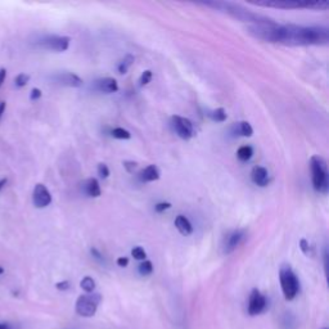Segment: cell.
<instances>
[{
    "label": "cell",
    "mask_w": 329,
    "mask_h": 329,
    "mask_svg": "<svg viewBox=\"0 0 329 329\" xmlns=\"http://www.w3.org/2000/svg\"><path fill=\"white\" fill-rule=\"evenodd\" d=\"M124 166H125V169L128 170V173H134V170H135L136 168H138V163L136 162H133V161H125L124 162Z\"/></svg>",
    "instance_id": "1f68e13d"
},
{
    "label": "cell",
    "mask_w": 329,
    "mask_h": 329,
    "mask_svg": "<svg viewBox=\"0 0 329 329\" xmlns=\"http://www.w3.org/2000/svg\"><path fill=\"white\" fill-rule=\"evenodd\" d=\"M55 287H57V290H59V291H67L68 288H70V283L68 282H59V283H57V285H55Z\"/></svg>",
    "instance_id": "836d02e7"
},
{
    "label": "cell",
    "mask_w": 329,
    "mask_h": 329,
    "mask_svg": "<svg viewBox=\"0 0 329 329\" xmlns=\"http://www.w3.org/2000/svg\"><path fill=\"white\" fill-rule=\"evenodd\" d=\"M92 255H93V256H95V259H97V260H100V261L103 260L102 259V255H100L99 252H98L95 249H92Z\"/></svg>",
    "instance_id": "8d00e7d4"
},
{
    "label": "cell",
    "mask_w": 329,
    "mask_h": 329,
    "mask_svg": "<svg viewBox=\"0 0 329 329\" xmlns=\"http://www.w3.org/2000/svg\"><path fill=\"white\" fill-rule=\"evenodd\" d=\"M98 174H99L100 178H103V179L108 178V175H110V170H108L107 164L106 163L98 164Z\"/></svg>",
    "instance_id": "f546056e"
},
{
    "label": "cell",
    "mask_w": 329,
    "mask_h": 329,
    "mask_svg": "<svg viewBox=\"0 0 329 329\" xmlns=\"http://www.w3.org/2000/svg\"><path fill=\"white\" fill-rule=\"evenodd\" d=\"M112 136L116 139H130L131 134L122 128H116L112 130Z\"/></svg>",
    "instance_id": "d4e9b609"
},
{
    "label": "cell",
    "mask_w": 329,
    "mask_h": 329,
    "mask_svg": "<svg viewBox=\"0 0 329 329\" xmlns=\"http://www.w3.org/2000/svg\"><path fill=\"white\" fill-rule=\"evenodd\" d=\"M254 156V149L251 146H243L237 151V157L242 162H247Z\"/></svg>",
    "instance_id": "ffe728a7"
},
{
    "label": "cell",
    "mask_w": 329,
    "mask_h": 329,
    "mask_svg": "<svg viewBox=\"0 0 329 329\" xmlns=\"http://www.w3.org/2000/svg\"><path fill=\"white\" fill-rule=\"evenodd\" d=\"M209 116L216 122H224L227 120V112H225L224 108H216L211 113H209Z\"/></svg>",
    "instance_id": "603a6c76"
},
{
    "label": "cell",
    "mask_w": 329,
    "mask_h": 329,
    "mask_svg": "<svg viewBox=\"0 0 329 329\" xmlns=\"http://www.w3.org/2000/svg\"><path fill=\"white\" fill-rule=\"evenodd\" d=\"M204 6L212 7V8L217 9V11L225 12V13L230 14L234 18L239 19L242 22H254V25H266V24H273L274 21L266 18V17H262L260 14L252 13V12L247 11V9L242 8L240 6H237V4L232 3H219V2H207V3H203Z\"/></svg>",
    "instance_id": "7a4b0ae2"
},
{
    "label": "cell",
    "mask_w": 329,
    "mask_h": 329,
    "mask_svg": "<svg viewBox=\"0 0 329 329\" xmlns=\"http://www.w3.org/2000/svg\"><path fill=\"white\" fill-rule=\"evenodd\" d=\"M268 307V298L260 292L259 290H252L251 295H250V300H249V314L251 316H256L260 315L261 313H264Z\"/></svg>",
    "instance_id": "9c48e42d"
},
{
    "label": "cell",
    "mask_w": 329,
    "mask_h": 329,
    "mask_svg": "<svg viewBox=\"0 0 329 329\" xmlns=\"http://www.w3.org/2000/svg\"><path fill=\"white\" fill-rule=\"evenodd\" d=\"M29 81H30V75H26V73H19V75H17L16 78H14V84H16V87L18 88H24L29 84Z\"/></svg>",
    "instance_id": "484cf974"
},
{
    "label": "cell",
    "mask_w": 329,
    "mask_h": 329,
    "mask_svg": "<svg viewBox=\"0 0 329 329\" xmlns=\"http://www.w3.org/2000/svg\"><path fill=\"white\" fill-rule=\"evenodd\" d=\"M95 88H97V90H99V92L110 94V93L117 92L118 84H117V81H116V78L105 77V78H100V80L95 81Z\"/></svg>",
    "instance_id": "4fadbf2b"
},
{
    "label": "cell",
    "mask_w": 329,
    "mask_h": 329,
    "mask_svg": "<svg viewBox=\"0 0 329 329\" xmlns=\"http://www.w3.org/2000/svg\"><path fill=\"white\" fill-rule=\"evenodd\" d=\"M71 39L67 36H57V35H49L37 42V44L42 48L48 50H54V52H65L70 47Z\"/></svg>",
    "instance_id": "52a82bcc"
},
{
    "label": "cell",
    "mask_w": 329,
    "mask_h": 329,
    "mask_svg": "<svg viewBox=\"0 0 329 329\" xmlns=\"http://www.w3.org/2000/svg\"><path fill=\"white\" fill-rule=\"evenodd\" d=\"M7 183H8V179H7V178L0 179V191H2V189L4 188V186H6Z\"/></svg>",
    "instance_id": "f35d334b"
},
{
    "label": "cell",
    "mask_w": 329,
    "mask_h": 329,
    "mask_svg": "<svg viewBox=\"0 0 329 329\" xmlns=\"http://www.w3.org/2000/svg\"><path fill=\"white\" fill-rule=\"evenodd\" d=\"M321 329H328V328H321Z\"/></svg>",
    "instance_id": "b9f144b4"
},
{
    "label": "cell",
    "mask_w": 329,
    "mask_h": 329,
    "mask_svg": "<svg viewBox=\"0 0 329 329\" xmlns=\"http://www.w3.org/2000/svg\"><path fill=\"white\" fill-rule=\"evenodd\" d=\"M171 204L169 203V202H159V203H157L156 206H154V210H156V212L161 214V212L166 211V210H169Z\"/></svg>",
    "instance_id": "4dcf8cb0"
},
{
    "label": "cell",
    "mask_w": 329,
    "mask_h": 329,
    "mask_svg": "<svg viewBox=\"0 0 329 329\" xmlns=\"http://www.w3.org/2000/svg\"><path fill=\"white\" fill-rule=\"evenodd\" d=\"M139 179H140V181H143V183L158 180L159 179L158 168H157L156 164H149V166H147L144 170H141L140 173H139Z\"/></svg>",
    "instance_id": "9a60e30c"
},
{
    "label": "cell",
    "mask_w": 329,
    "mask_h": 329,
    "mask_svg": "<svg viewBox=\"0 0 329 329\" xmlns=\"http://www.w3.org/2000/svg\"><path fill=\"white\" fill-rule=\"evenodd\" d=\"M251 179L256 186L266 187L269 183V173L262 166H255L251 171Z\"/></svg>",
    "instance_id": "5bb4252c"
},
{
    "label": "cell",
    "mask_w": 329,
    "mask_h": 329,
    "mask_svg": "<svg viewBox=\"0 0 329 329\" xmlns=\"http://www.w3.org/2000/svg\"><path fill=\"white\" fill-rule=\"evenodd\" d=\"M40 97H42V90L37 89V88H35V89L31 90V95H30V99L36 100V99H39Z\"/></svg>",
    "instance_id": "d6a6232c"
},
{
    "label": "cell",
    "mask_w": 329,
    "mask_h": 329,
    "mask_svg": "<svg viewBox=\"0 0 329 329\" xmlns=\"http://www.w3.org/2000/svg\"><path fill=\"white\" fill-rule=\"evenodd\" d=\"M310 169L314 189L319 193H326L329 188V179L325 159L320 156H313L310 159Z\"/></svg>",
    "instance_id": "3957f363"
},
{
    "label": "cell",
    "mask_w": 329,
    "mask_h": 329,
    "mask_svg": "<svg viewBox=\"0 0 329 329\" xmlns=\"http://www.w3.org/2000/svg\"><path fill=\"white\" fill-rule=\"evenodd\" d=\"M32 202L36 209H44L52 202V194L44 184H36L32 193Z\"/></svg>",
    "instance_id": "30bf717a"
},
{
    "label": "cell",
    "mask_w": 329,
    "mask_h": 329,
    "mask_svg": "<svg viewBox=\"0 0 329 329\" xmlns=\"http://www.w3.org/2000/svg\"><path fill=\"white\" fill-rule=\"evenodd\" d=\"M171 125H173L174 131L180 136L184 140H188L192 136L194 135V129L193 124H192L191 120L186 117H181V116H173L171 118Z\"/></svg>",
    "instance_id": "ba28073f"
},
{
    "label": "cell",
    "mask_w": 329,
    "mask_h": 329,
    "mask_svg": "<svg viewBox=\"0 0 329 329\" xmlns=\"http://www.w3.org/2000/svg\"><path fill=\"white\" fill-rule=\"evenodd\" d=\"M138 269L141 275L147 277V275H151L152 272H153V265H152V262L148 261V260H144V261L139 265Z\"/></svg>",
    "instance_id": "cb8c5ba5"
},
{
    "label": "cell",
    "mask_w": 329,
    "mask_h": 329,
    "mask_svg": "<svg viewBox=\"0 0 329 329\" xmlns=\"http://www.w3.org/2000/svg\"><path fill=\"white\" fill-rule=\"evenodd\" d=\"M0 329H12V328H11V325H9V324L0 323Z\"/></svg>",
    "instance_id": "ab89813d"
},
{
    "label": "cell",
    "mask_w": 329,
    "mask_h": 329,
    "mask_svg": "<svg viewBox=\"0 0 329 329\" xmlns=\"http://www.w3.org/2000/svg\"><path fill=\"white\" fill-rule=\"evenodd\" d=\"M300 247H301V251H302L306 256H313V247H310V244H309L307 240L301 239Z\"/></svg>",
    "instance_id": "83f0119b"
},
{
    "label": "cell",
    "mask_w": 329,
    "mask_h": 329,
    "mask_svg": "<svg viewBox=\"0 0 329 329\" xmlns=\"http://www.w3.org/2000/svg\"><path fill=\"white\" fill-rule=\"evenodd\" d=\"M175 227L176 229L180 232V234L183 235H191L193 233V227H192L191 221L188 220V217H186L184 215H179L175 219Z\"/></svg>",
    "instance_id": "e0dca14e"
},
{
    "label": "cell",
    "mask_w": 329,
    "mask_h": 329,
    "mask_svg": "<svg viewBox=\"0 0 329 329\" xmlns=\"http://www.w3.org/2000/svg\"><path fill=\"white\" fill-rule=\"evenodd\" d=\"M249 34L268 43L284 45H325L329 42V30L323 26L297 25H252Z\"/></svg>",
    "instance_id": "6da1fadb"
},
{
    "label": "cell",
    "mask_w": 329,
    "mask_h": 329,
    "mask_svg": "<svg viewBox=\"0 0 329 329\" xmlns=\"http://www.w3.org/2000/svg\"><path fill=\"white\" fill-rule=\"evenodd\" d=\"M233 130V134H235V135H240V136H252V134H254V129H252V126L250 125L247 121H240V122H237L233 125L232 128Z\"/></svg>",
    "instance_id": "ac0fdd59"
},
{
    "label": "cell",
    "mask_w": 329,
    "mask_h": 329,
    "mask_svg": "<svg viewBox=\"0 0 329 329\" xmlns=\"http://www.w3.org/2000/svg\"><path fill=\"white\" fill-rule=\"evenodd\" d=\"M6 77H7V70L6 68H0V87L3 85Z\"/></svg>",
    "instance_id": "d590c367"
},
{
    "label": "cell",
    "mask_w": 329,
    "mask_h": 329,
    "mask_svg": "<svg viewBox=\"0 0 329 329\" xmlns=\"http://www.w3.org/2000/svg\"><path fill=\"white\" fill-rule=\"evenodd\" d=\"M54 81L58 83L59 85H63V87H70V88H80L83 87L84 81L81 80L77 75L72 72H63L58 73V75L54 76Z\"/></svg>",
    "instance_id": "8fae6325"
},
{
    "label": "cell",
    "mask_w": 329,
    "mask_h": 329,
    "mask_svg": "<svg viewBox=\"0 0 329 329\" xmlns=\"http://www.w3.org/2000/svg\"><path fill=\"white\" fill-rule=\"evenodd\" d=\"M279 280L283 296L287 301H292L300 292V280L291 265L283 264L279 270Z\"/></svg>",
    "instance_id": "277c9868"
},
{
    "label": "cell",
    "mask_w": 329,
    "mask_h": 329,
    "mask_svg": "<svg viewBox=\"0 0 329 329\" xmlns=\"http://www.w3.org/2000/svg\"><path fill=\"white\" fill-rule=\"evenodd\" d=\"M100 301H102V296L99 293H88V295L80 296L76 301V313L84 318H90L95 315Z\"/></svg>",
    "instance_id": "8992f818"
},
{
    "label": "cell",
    "mask_w": 329,
    "mask_h": 329,
    "mask_svg": "<svg viewBox=\"0 0 329 329\" xmlns=\"http://www.w3.org/2000/svg\"><path fill=\"white\" fill-rule=\"evenodd\" d=\"M244 239V230H234V232L230 233L227 237L224 243V252L225 254H232L238 245L243 242Z\"/></svg>",
    "instance_id": "7c38bea8"
},
{
    "label": "cell",
    "mask_w": 329,
    "mask_h": 329,
    "mask_svg": "<svg viewBox=\"0 0 329 329\" xmlns=\"http://www.w3.org/2000/svg\"><path fill=\"white\" fill-rule=\"evenodd\" d=\"M80 287L87 293H93L95 290V280L90 277H85L84 279L81 280Z\"/></svg>",
    "instance_id": "44dd1931"
},
{
    "label": "cell",
    "mask_w": 329,
    "mask_h": 329,
    "mask_svg": "<svg viewBox=\"0 0 329 329\" xmlns=\"http://www.w3.org/2000/svg\"><path fill=\"white\" fill-rule=\"evenodd\" d=\"M131 255H133V257L135 260H143V261L146 260V257H147L146 251H144L141 247H134L133 251H131Z\"/></svg>",
    "instance_id": "4316f807"
},
{
    "label": "cell",
    "mask_w": 329,
    "mask_h": 329,
    "mask_svg": "<svg viewBox=\"0 0 329 329\" xmlns=\"http://www.w3.org/2000/svg\"><path fill=\"white\" fill-rule=\"evenodd\" d=\"M117 265L121 268H126L129 265V259L128 257H118Z\"/></svg>",
    "instance_id": "e575fe53"
},
{
    "label": "cell",
    "mask_w": 329,
    "mask_h": 329,
    "mask_svg": "<svg viewBox=\"0 0 329 329\" xmlns=\"http://www.w3.org/2000/svg\"><path fill=\"white\" fill-rule=\"evenodd\" d=\"M4 111H6V102H0V118L3 116Z\"/></svg>",
    "instance_id": "74e56055"
},
{
    "label": "cell",
    "mask_w": 329,
    "mask_h": 329,
    "mask_svg": "<svg viewBox=\"0 0 329 329\" xmlns=\"http://www.w3.org/2000/svg\"><path fill=\"white\" fill-rule=\"evenodd\" d=\"M134 63V57L131 54H128L125 58H124L120 62V65H118V72L120 73H126L128 72L129 67H130L131 65Z\"/></svg>",
    "instance_id": "7402d4cb"
},
{
    "label": "cell",
    "mask_w": 329,
    "mask_h": 329,
    "mask_svg": "<svg viewBox=\"0 0 329 329\" xmlns=\"http://www.w3.org/2000/svg\"><path fill=\"white\" fill-rule=\"evenodd\" d=\"M3 273H4V269L2 266H0V274H3Z\"/></svg>",
    "instance_id": "60d3db41"
},
{
    "label": "cell",
    "mask_w": 329,
    "mask_h": 329,
    "mask_svg": "<svg viewBox=\"0 0 329 329\" xmlns=\"http://www.w3.org/2000/svg\"><path fill=\"white\" fill-rule=\"evenodd\" d=\"M280 326H282V329H296L297 320L291 313H285L280 319Z\"/></svg>",
    "instance_id": "d6986e66"
},
{
    "label": "cell",
    "mask_w": 329,
    "mask_h": 329,
    "mask_svg": "<svg viewBox=\"0 0 329 329\" xmlns=\"http://www.w3.org/2000/svg\"><path fill=\"white\" fill-rule=\"evenodd\" d=\"M257 6L270 7V8H282V9H326L329 4L326 2H290V0H274V2H257Z\"/></svg>",
    "instance_id": "5b68a950"
},
{
    "label": "cell",
    "mask_w": 329,
    "mask_h": 329,
    "mask_svg": "<svg viewBox=\"0 0 329 329\" xmlns=\"http://www.w3.org/2000/svg\"><path fill=\"white\" fill-rule=\"evenodd\" d=\"M151 80H152V71L147 70V71H144L143 75L140 76V80H139V83H140L141 87H144V85L149 84V81Z\"/></svg>",
    "instance_id": "f1b7e54d"
},
{
    "label": "cell",
    "mask_w": 329,
    "mask_h": 329,
    "mask_svg": "<svg viewBox=\"0 0 329 329\" xmlns=\"http://www.w3.org/2000/svg\"><path fill=\"white\" fill-rule=\"evenodd\" d=\"M83 188H84L85 193L89 197H93V198H97V197H99L100 193H102L99 183H98L97 179L94 178H90L88 179V180H85L84 184H83Z\"/></svg>",
    "instance_id": "2e32d148"
}]
</instances>
